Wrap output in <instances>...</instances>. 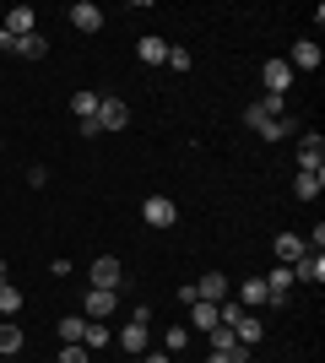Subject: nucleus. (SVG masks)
Returning <instances> with one entry per match:
<instances>
[{"label": "nucleus", "mask_w": 325, "mask_h": 363, "mask_svg": "<svg viewBox=\"0 0 325 363\" xmlns=\"http://www.w3.org/2000/svg\"><path fill=\"white\" fill-rule=\"evenodd\" d=\"M244 125L255 130V136H266V141L293 136V120H287V98H261V104H249V108H244Z\"/></svg>", "instance_id": "1"}, {"label": "nucleus", "mask_w": 325, "mask_h": 363, "mask_svg": "<svg viewBox=\"0 0 325 363\" xmlns=\"http://www.w3.org/2000/svg\"><path fill=\"white\" fill-rule=\"evenodd\" d=\"M114 342H120L130 358H141V352H147V342H152V309H147V303H136V315L114 331Z\"/></svg>", "instance_id": "2"}, {"label": "nucleus", "mask_w": 325, "mask_h": 363, "mask_svg": "<svg viewBox=\"0 0 325 363\" xmlns=\"http://www.w3.org/2000/svg\"><path fill=\"white\" fill-rule=\"evenodd\" d=\"M141 223H147V228H173V223H179L173 196H147V201H141Z\"/></svg>", "instance_id": "3"}, {"label": "nucleus", "mask_w": 325, "mask_h": 363, "mask_svg": "<svg viewBox=\"0 0 325 363\" xmlns=\"http://www.w3.org/2000/svg\"><path fill=\"white\" fill-rule=\"evenodd\" d=\"M298 174H325V136L320 130H309L298 141Z\"/></svg>", "instance_id": "4"}, {"label": "nucleus", "mask_w": 325, "mask_h": 363, "mask_svg": "<svg viewBox=\"0 0 325 363\" xmlns=\"http://www.w3.org/2000/svg\"><path fill=\"white\" fill-rule=\"evenodd\" d=\"M261 82H266V98H287V87H293L287 60H266V65H261Z\"/></svg>", "instance_id": "5"}, {"label": "nucleus", "mask_w": 325, "mask_h": 363, "mask_svg": "<svg viewBox=\"0 0 325 363\" xmlns=\"http://www.w3.org/2000/svg\"><path fill=\"white\" fill-rule=\"evenodd\" d=\"M320 60H325V55H320V44H314V38H298V44L293 49H287V71H320Z\"/></svg>", "instance_id": "6"}, {"label": "nucleus", "mask_w": 325, "mask_h": 363, "mask_svg": "<svg viewBox=\"0 0 325 363\" xmlns=\"http://www.w3.org/2000/svg\"><path fill=\"white\" fill-rule=\"evenodd\" d=\"M120 309V293H108V288H87V298H81V315L87 320H108Z\"/></svg>", "instance_id": "7"}, {"label": "nucleus", "mask_w": 325, "mask_h": 363, "mask_svg": "<svg viewBox=\"0 0 325 363\" xmlns=\"http://www.w3.org/2000/svg\"><path fill=\"white\" fill-rule=\"evenodd\" d=\"M125 125H130L125 98H98V130H125Z\"/></svg>", "instance_id": "8"}, {"label": "nucleus", "mask_w": 325, "mask_h": 363, "mask_svg": "<svg viewBox=\"0 0 325 363\" xmlns=\"http://www.w3.org/2000/svg\"><path fill=\"white\" fill-rule=\"evenodd\" d=\"M120 282H125V266H120L114 255H98V260H93V288L120 293Z\"/></svg>", "instance_id": "9"}, {"label": "nucleus", "mask_w": 325, "mask_h": 363, "mask_svg": "<svg viewBox=\"0 0 325 363\" xmlns=\"http://www.w3.org/2000/svg\"><path fill=\"white\" fill-rule=\"evenodd\" d=\"M222 298H228V277H222V272L195 277V303H222Z\"/></svg>", "instance_id": "10"}, {"label": "nucleus", "mask_w": 325, "mask_h": 363, "mask_svg": "<svg viewBox=\"0 0 325 363\" xmlns=\"http://www.w3.org/2000/svg\"><path fill=\"white\" fill-rule=\"evenodd\" d=\"M287 272H293V282H309V288H320V282H325V255H298Z\"/></svg>", "instance_id": "11"}, {"label": "nucleus", "mask_w": 325, "mask_h": 363, "mask_svg": "<svg viewBox=\"0 0 325 363\" xmlns=\"http://www.w3.org/2000/svg\"><path fill=\"white\" fill-rule=\"evenodd\" d=\"M65 16H71V28H76V33H98V28H103V11H98L93 0H76Z\"/></svg>", "instance_id": "12"}, {"label": "nucleus", "mask_w": 325, "mask_h": 363, "mask_svg": "<svg viewBox=\"0 0 325 363\" xmlns=\"http://www.w3.org/2000/svg\"><path fill=\"white\" fill-rule=\"evenodd\" d=\"M136 60L141 65H163V60H169V38H157V33L136 38Z\"/></svg>", "instance_id": "13"}, {"label": "nucleus", "mask_w": 325, "mask_h": 363, "mask_svg": "<svg viewBox=\"0 0 325 363\" xmlns=\"http://www.w3.org/2000/svg\"><path fill=\"white\" fill-rule=\"evenodd\" d=\"M6 33H11V38H28V33H38V11H33V6H11V16H6Z\"/></svg>", "instance_id": "14"}, {"label": "nucleus", "mask_w": 325, "mask_h": 363, "mask_svg": "<svg viewBox=\"0 0 325 363\" xmlns=\"http://www.w3.org/2000/svg\"><path fill=\"white\" fill-rule=\"evenodd\" d=\"M239 303H244V309H261V303H271V293H266V277H244V282H239Z\"/></svg>", "instance_id": "15"}, {"label": "nucleus", "mask_w": 325, "mask_h": 363, "mask_svg": "<svg viewBox=\"0 0 325 363\" xmlns=\"http://www.w3.org/2000/svg\"><path fill=\"white\" fill-rule=\"evenodd\" d=\"M108 342H114V331H108L103 320H87V331H81V347H87V352H93V358H98V352H103Z\"/></svg>", "instance_id": "16"}, {"label": "nucleus", "mask_w": 325, "mask_h": 363, "mask_svg": "<svg viewBox=\"0 0 325 363\" xmlns=\"http://www.w3.org/2000/svg\"><path fill=\"white\" fill-rule=\"evenodd\" d=\"M22 342H28V336H22V325H16V320H0V358H16V352H22Z\"/></svg>", "instance_id": "17"}, {"label": "nucleus", "mask_w": 325, "mask_h": 363, "mask_svg": "<svg viewBox=\"0 0 325 363\" xmlns=\"http://www.w3.org/2000/svg\"><path fill=\"white\" fill-rule=\"evenodd\" d=\"M298 255H309L304 239H298V233H277V266H293Z\"/></svg>", "instance_id": "18"}, {"label": "nucleus", "mask_w": 325, "mask_h": 363, "mask_svg": "<svg viewBox=\"0 0 325 363\" xmlns=\"http://www.w3.org/2000/svg\"><path fill=\"white\" fill-rule=\"evenodd\" d=\"M49 55V38L44 33H28V38H16V60H44Z\"/></svg>", "instance_id": "19"}, {"label": "nucleus", "mask_w": 325, "mask_h": 363, "mask_svg": "<svg viewBox=\"0 0 325 363\" xmlns=\"http://www.w3.org/2000/svg\"><path fill=\"white\" fill-rule=\"evenodd\" d=\"M71 114H76V120H98V92H71Z\"/></svg>", "instance_id": "20"}, {"label": "nucleus", "mask_w": 325, "mask_h": 363, "mask_svg": "<svg viewBox=\"0 0 325 363\" xmlns=\"http://www.w3.org/2000/svg\"><path fill=\"white\" fill-rule=\"evenodd\" d=\"M320 190H325V174H298V179H293V196L298 201H314Z\"/></svg>", "instance_id": "21"}, {"label": "nucleus", "mask_w": 325, "mask_h": 363, "mask_svg": "<svg viewBox=\"0 0 325 363\" xmlns=\"http://www.w3.org/2000/svg\"><path fill=\"white\" fill-rule=\"evenodd\" d=\"M190 325H195V331H212V325H222V320H217V303H190Z\"/></svg>", "instance_id": "22"}, {"label": "nucleus", "mask_w": 325, "mask_h": 363, "mask_svg": "<svg viewBox=\"0 0 325 363\" xmlns=\"http://www.w3.org/2000/svg\"><path fill=\"white\" fill-rule=\"evenodd\" d=\"M16 315H22V293L11 282H0V320H16Z\"/></svg>", "instance_id": "23"}, {"label": "nucleus", "mask_w": 325, "mask_h": 363, "mask_svg": "<svg viewBox=\"0 0 325 363\" xmlns=\"http://www.w3.org/2000/svg\"><path fill=\"white\" fill-rule=\"evenodd\" d=\"M55 331H60V342H81V331H87V315H65V320H55Z\"/></svg>", "instance_id": "24"}, {"label": "nucleus", "mask_w": 325, "mask_h": 363, "mask_svg": "<svg viewBox=\"0 0 325 363\" xmlns=\"http://www.w3.org/2000/svg\"><path fill=\"white\" fill-rule=\"evenodd\" d=\"M190 347V325H169V336H163V352H179Z\"/></svg>", "instance_id": "25"}, {"label": "nucleus", "mask_w": 325, "mask_h": 363, "mask_svg": "<svg viewBox=\"0 0 325 363\" xmlns=\"http://www.w3.org/2000/svg\"><path fill=\"white\" fill-rule=\"evenodd\" d=\"M55 363H93V352L81 347V342H65V347H60V358H55Z\"/></svg>", "instance_id": "26"}, {"label": "nucleus", "mask_w": 325, "mask_h": 363, "mask_svg": "<svg viewBox=\"0 0 325 363\" xmlns=\"http://www.w3.org/2000/svg\"><path fill=\"white\" fill-rule=\"evenodd\" d=\"M163 65H173V71H190L195 60H190V49H185V44H169V60H163Z\"/></svg>", "instance_id": "27"}, {"label": "nucleus", "mask_w": 325, "mask_h": 363, "mask_svg": "<svg viewBox=\"0 0 325 363\" xmlns=\"http://www.w3.org/2000/svg\"><path fill=\"white\" fill-rule=\"evenodd\" d=\"M0 55H16V38H11L6 28H0Z\"/></svg>", "instance_id": "28"}, {"label": "nucleus", "mask_w": 325, "mask_h": 363, "mask_svg": "<svg viewBox=\"0 0 325 363\" xmlns=\"http://www.w3.org/2000/svg\"><path fill=\"white\" fill-rule=\"evenodd\" d=\"M206 363H228V358H222V352H212V358H206Z\"/></svg>", "instance_id": "29"}, {"label": "nucleus", "mask_w": 325, "mask_h": 363, "mask_svg": "<svg viewBox=\"0 0 325 363\" xmlns=\"http://www.w3.org/2000/svg\"><path fill=\"white\" fill-rule=\"evenodd\" d=\"M0 282H6V255H0Z\"/></svg>", "instance_id": "30"}, {"label": "nucleus", "mask_w": 325, "mask_h": 363, "mask_svg": "<svg viewBox=\"0 0 325 363\" xmlns=\"http://www.w3.org/2000/svg\"><path fill=\"white\" fill-rule=\"evenodd\" d=\"M0 152H6V141H0Z\"/></svg>", "instance_id": "31"}]
</instances>
